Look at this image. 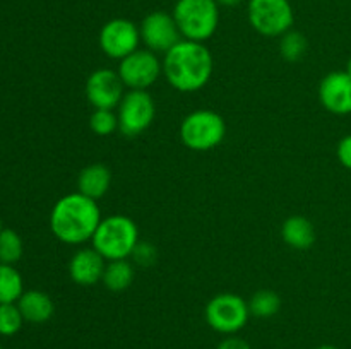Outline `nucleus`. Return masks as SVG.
<instances>
[{
  "instance_id": "21",
  "label": "nucleus",
  "mask_w": 351,
  "mask_h": 349,
  "mask_svg": "<svg viewBox=\"0 0 351 349\" xmlns=\"http://www.w3.org/2000/svg\"><path fill=\"white\" fill-rule=\"evenodd\" d=\"M23 252L24 246L21 236L14 229L2 228L0 231V262L14 266L17 260H21Z\"/></svg>"
},
{
  "instance_id": "4",
  "label": "nucleus",
  "mask_w": 351,
  "mask_h": 349,
  "mask_svg": "<svg viewBox=\"0 0 351 349\" xmlns=\"http://www.w3.org/2000/svg\"><path fill=\"white\" fill-rule=\"evenodd\" d=\"M216 0H177L173 17L182 38L204 43L216 33L219 9Z\"/></svg>"
},
{
  "instance_id": "26",
  "label": "nucleus",
  "mask_w": 351,
  "mask_h": 349,
  "mask_svg": "<svg viewBox=\"0 0 351 349\" xmlns=\"http://www.w3.org/2000/svg\"><path fill=\"white\" fill-rule=\"evenodd\" d=\"M336 154H338L339 163H341L345 168H348V170H351V133L339 140Z\"/></svg>"
},
{
  "instance_id": "9",
  "label": "nucleus",
  "mask_w": 351,
  "mask_h": 349,
  "mask_svg": "<svg viewBox=\"0 0 351 349\" xmlns=\"http://www.w3.org/2000/svg\"><path fill=\"white\" fill-rule=\"evenodd\" d=\"M117 72H119L123 86H127L129 89L146 91L163 74V62H160L158 55L147 48L136 50L129 57L120 60Z\"/></svg>"
},
{
  "instance_id": "16",
  "label": "nucleus",
  "mask_w": 351,
  "mask_h": 349,
  "mask_svg": "<svg viewBox=\"0 0 351 349\" xmlns=\"http://www.w3.org/2000/svg\"><path fill=\"white\" fill-rule=\"evenodd\" d=\"M17 307H19L24 320L31 322V324H45V322L53 317L55 311V305L51 298L47 293L38 289L24 291L23 296L17 300Z\"/></svg>"
},
{
  "instance_id": "11",
  "label": "nucleus",
  "mask_w": 351,
  "mask_h": 349,
  "mask_svg": "<svg viewBox=\"0 0 351 349\" xmlns=\"http://www.w3.org/2000/svg\"><path fill=\"white\" fill-rule=\"evenodd\" d=\"M139 31L141 41L146 44L147 50L154 53H167L178 41L184 40L173 14L163 12V10H154L147 14L141 23Z\"/></svg>"
},
{
  "instance_id": "29",
  "label": "nucleus",
  "mask_w": 351,
  "mask_h": 349,
  "mask_svg": "<svg viewBox=\"0 0 351 349\" xmlns=\"http://www.w3.org/2000/svg\"><path fill=\"white\" fill-rule=\"evenodd\" d=\"M346 74H348V75H351V58H350V60H348V64H346Z\"/></svg>"
},
{
  "instance_id": "1",
  "label": "nucleus",
  "mask_w": 351,
  "mask_h": 349,
  "mask_svg": "<svg viewBox=\"0 0 351 349\" xmlns=\"http://www.w3.org/2000/svg\"><path fill=\"white\" fill-rule=\"evenodd\" d=\"M163 75L171 88L194 92L204 88L213 75V55L204 43L182 40L163 57Z\"/></svg>"
},
{
  "instance_id": "28",
  "label": "nucleus",
  "mask_w": 351,
  "mask_h": 349,
  "mask_svg": "<svg viewBox=\"0 0 351 349\" xmlns=\"http://www.w3.org/2000/svg\"><path fill=\"white\" fill-rule=\"evenodd\" d=\"M218 5H225V7H237L243 2V0H216Z\"/></svg>"
},
{
  "instance_id": "20",
  "label": "nucleus",
  "mask_w": 351,
  "mask_h": 349,
  "mask_svg": "<svg viewBox=\"0 0 351 349\" xmlns=\"http://www.w3.org/2000/svg\"><path fill=\"white\" fill-rule=\"evenodd\" d=\"M281 298L280 294L271 289H261L252 294L249 301L250 315L259 318H269L280 311Z\"/></svg>"
},
{
  "instance_id": "18",
  "label": "nucleus",
  "mask_w": 351,
  "mask_h": 349,
  "mask_svg": "<svg viewBox=\"0 0 351 349\" xmlns=\"http://www.w3.org/2000/svg\"><path fill=\"white\" fill-rule=\"evenodd\" d=\"M134 277H136V270L129 260H110V262H106L101 283L110 291L119 293V291H125L127 287L132 286Z\"/></svg>"
},
{
  "instance_id": "3",
  "label": "nucleus",
  "mask_w": 351,
  "mask_h": 349,
  "mask_svg": "<svg viewBox=\"0 0 351 349\" xmlns=\"http://www.w3.org/2000/svg\"><path fill=\"white\" fill-rule=\"evenodd\" d=\"M139 229L134 219L123 214H112L101 219L91 243L93 248L106 260H122L132 255L139 243Z\"/></svg>"
},
{
  "instance_id": "2",
  "label": "nucleus",
  "mask_w": 351,
  "mask_h": 349,
  "mask_svg": "<svg viewBox=\"0 0 351 349\" xmlns=\"http://www.w3.org/2000/svg\"><path fill=\"white\" fill-rule=\"evenodd\" d=\"M101 219L96 201L74 192L55 202L50 214V229L62 243L81 245L93 240Z\"/></svg>"
},
{
  "instance_id": "6",
  "label": "nucleus",
  "mask_w": 351,
  "mask_h": 349,
  "mask_svg": "<svg viewBox=\"0 0 351 349\" xmlns=\"http://www.w3.org/2000/svg\"><path fill=\"white\" fill-rule=\"evenodd\" d=\"M204 315L206 322L213 331L233 335L245 327L250 310L249 303L240 294L219 293L209 300Z\"/></svg>"
},
{
  "instance_id": "19",
  "label": "nucleus",
  "mask_w": 351,
  "mask_h": 349,
  "mask_svg": "<svg viewBox=\"0 0 351 349\" xmlns=\"http://www.w3.org/2000/svg\"><path fill=\"white\" fill-rule=\"evenodd\" d=\"M23 277L10 263L0 262V305L17 303L23 296Z\"/></svg>"
},
{
  "instance_id": "24",
  "label": "nucleus",
  "mask_w": 351,
  "mask_h": 349,
  "mask_svg": "<svg viewBox=\"0 0 351 349\" xmlns=\"http://www.w3.org/2000/svg\"><path fill=\"white\" fill-rule=\"evenodd\" d=\"M24 317L21 313L17 303H3L0 305V335L17 334L24 324Z\"/></svg>"
},
{
  "instance_id": "13",
  "label": "nucleus",
  "mask_w": 351,
  "mask_h": 349,
  "mask_svg": "<svg viewBox=\"0 0 351 349\" xmlns=\"http://www.w3.org/2000/svg\"><path fill=\"white\" fill-rule=\"evenodd\" d=\"M319 99L335 115L351 113V75L345 70L331 72L319 84Z\"/></svg>"
},
{
  "instance_id": "12",
  "label": "nucleus",
  "mask_w": 351,
  "mask_h": 349,
  "mask_svg": "<svg viewBox=\"0 0 351 349\" xmlns=\"http://www.w3.org/2000/svg\"><path fill=\"white\" fill-rule=\"evenodd\" d=\"M123 88L119 72L98 68L86 81V98L95 109H115L125 94Z\"/></svg>"
},
{
  "instance_id": "17",
  "label": "nucleus",
  "mask_w": 351,
  "mask_h": 349,
  "mask_svg": "<svg viewBox=\"0 0 351 349\" xmlns=\"http://www.w3.org/2000/svg\"><path fill=\"white\" fill-rule=\"evenodd\" d=\"M281 238L295 250H307L315 242L314 224L304 216H290L281 226Z\"/></svg>"
},
{
  "instance_id": "7",
  "label": "nucleus",
  "mask_w": 351,
  "mask_h": 349,
  "mask_svg": "<svg viewBox=\"0 0 351 349\" xmlns=\"http://www.w3.org/2000/svg\"><path fill=\"white\" fill-rule=\"evenodd\" d=\"M247 14L250 26L267 38H281L295 21L290 0H249Z\"/></svg>"
},
{
  "instance_id": "23",
  "label": "nucleus",
  "mask_w": 351,
  "mask_h": 349,
  "mask_svg": "<svg viewBox=\"0 0 351 349\" xmlns=\"http://www.w3.org/2000/svg\"><path fill=\"white\" fill-rule=\"evenodd\" d=\"M89 129L99 137L112 135L119 130V116L113 109H95L89 116Z\"/></svg>"
},
{
  "instance_id": "32",
  "label": "nucleus",
  "mask_w": 351,
  "mask_h": 349,
  "mask_svg": "<svg viewBox=\"0 0 351 349\" xmlns=\"http://www.w3.org/2000/svg\"><path fill=\"white\" fill-rule=\"evenodd\" d=\"M0 349H2V346H0Z\"/></svg>"
},
{
  "instance_id": "22",
  "label": "nucleus",
  "mask_w": 351,
  "mask_h": 349,
  "mask_svg": "<svg viewBox=\"0 0 351 349\" xmlns=\"http://www.w3.org/2000/svg\"><path fill=\"white\" fill-rule=\"evenodd\" d=\"M307 38L298 31H288L280 40V53L287 62H298L307 53Z\"/></svg>"
},
{
  "instance_id": "25",
  "label": "nucleus",
  "mask_w": 351,
  "mask_h": 349,
  "mask_svg": "<svg viewBox=\"0 0 351 349\" xmlns=\"http://www.w3.org/2000/svg\"><path fill=\"white\" fill-rule=\"evenodd\" d=\"M130 257L136 260V263L147 267V266H153V263L156 262L158 250H156V246L153 245V243L139 242L136 245V248H134L132 255H130Z\"/></svg>"
},
{
  "instance_id": "10",
  "label": "nucleus",
  "mask_w": 351,
  "mask_h": 349,
  "mask_svg": "<svg viewBox=\"0 0 351 349\" xmlns=\"http://www.w3.org/2000/svg\"><path fill=\"white\" fill-rule=\"evenodd\" d=\"M141 31L132 21L117 17L108 21L99 31V48L103 53L115 60L129 57L136 50H139Z\"/></svg>"
},
{
  "instance_id": "5",
  "label": "nucleus",
  "mask_w": 351,
  "mask_h": 349,
  "mask_svg": "<svg viewBox=\"0 0 351 349\" xmlns=\"http://www.w3.org/2000/svg\"><path fill=\"white\" fill-rule=\"evenodd\" d=\"M225 135V118L213 109H195L182 120L180 139L191 151H213L223 142Z\"/></svg>"
},
{
  "instance_id": "14",
  "label": "nucleus",
  "mask_w": 351,
  "mask_h": 349,
  "mask_svg": "<svg viewBox=\"0 0 351 349\" xmlns=\"http://www.w3.org/2000/svg\"><path fill=\"white\" fill-rule=\"evenodd\" d=\"M106 260L95 248H81L72 255L69 262V276L82 287L95 286L103 279Z\"/></svg>"
},
{
  "instance_id": "15",
  "label": "nucleus",
  "mask_w": 351,
  "mask_h": 349,
  "mask_svg": "<svg viewBox=\"0 0 351 349\" xmlns=\"http://www.w3.org/2000/svg\"><path fill=\"white\" fill-rule=\"evenodd\" d=\"M112 183V171L103 163H93L82 168L77 177V192L86 197L98 201L108 192Z\"/></svg>"
},
{
  "instance_id": "31",
  "label": "nucleus",
  "mask_w": 351,
  "mask_h": 349,
  "mask_svg": "<svg viewBox=\"0 0 351 349\" xmlns=\"http://www.w3.org/2000/svg\"><path fill=\"white\" fill-rule=\"evenodd\" d=\"M0 231H2V222H0Z\"/></svg>"
},
{
  "instance_id": "8",
  "label": "nucleus",
  "mask_w": 351,
  "mask_h": 349,
  "mask_svg": "<svg viewBox=\"0 0 351 349\" xmlns=\"http://www.w3.org/2000/svg\"><path fill=\"white\" fill-rule=\"evenodd\" d=\"M119 130L127 137L141 135L147 130L156 116V105L153 96L143 89H130L119 105Z\"/></svg>"
},
{
  "instance_id": "30",
  "label": "nucleus",
  "mask_w": 351,
  "mask_h": 349,
  "mask_svg": "<svg viewBox=\"0 0 351 349\" xmlns=\"http://www.w3.org/2000/svg\"><path fill=\"white\" fill-rule=\"evenodd\" d=\"M317 349H338V348H335V346H321V348Z\"/></svg>"
},
{
  "instance_id": "27",
  "label": "nucleus",
  "mask_w": 351,
  "mask_h": 349,
  "mask_svg": "<svg viewBox=\"0 0 351 349\" xmlns=\"http://www.w3.org/2000/svg\"><path fill=\"white\" fill-rule=\"evenodd\" d=\"M218 349H250V346L240 337H228L218 346Z\"/></svg>"
}]
</instances>
